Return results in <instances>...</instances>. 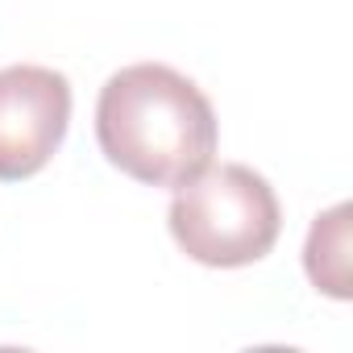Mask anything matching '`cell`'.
Wrapping results in <instances>:
<instances>
[{
    "mask_svg": "<svg viewBox=\"0 0 353 353\" xmlns=\"http://www.w3.org/2000/svg\"><path fill=\"white\" fill-rule=\"evenodd\" d=\"M96 141L129 179L145 188H179L216 154V112L174 67L133 63L100 88Z\"/></svg>",
    "mask_w": 353,
    "mask_h": 353,
    "instance_id": "1",
    "label": "cell"
},
{
    "mask_svg": "<svg viewBox=\"0 0 353 353\" xmlns=\"http://www.w3.org/2000/svg\"><path fill=\"white\" fill-rule=\"evenodd\" d=\"M170 237L192 262L212 270H237L262 262L283 229L274 188L241 162L204 166L196 179L174 188L166 212Z\"/></svg>",
    "mask_w": 353,
    "mask_h": 353,
    "instance_id": "2",
    "label": "cell"
},
{
    "mask_svg": "<svg viewBox=\"0 0 353 353\" xmlns=\"http://www.w3.org/2000/svg\"><path fill=\"white\" fill-rule=\"evenodd\" d=\"M71 125V83L54 67L17 63L0 71V183L38 174Z\"/></svg>",
    "mask_w": 353,
    "mask_h": 353,
    "instance_id": "3",
    "label": "cell"
},
{
    "mask_svg": "<svg viewBox=\"0 0 353 353\" xmlns=\"http://www.w3.org/2000/svg\"><path fill=\"white\" fill-rule=\"evenodd\" d=\"M303 270L316 291L328 299H349V204H336L320 212L307 229L303 245Z\"/></svg>",
    "mask_w": 353,
    "mask_h": 353,
    "instance_id": "4",
    "label": "cell"
}]
</instances>
